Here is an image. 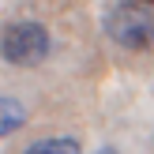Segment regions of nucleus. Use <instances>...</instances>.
I'll return each instance as SVG.
<instances>
[{
	"label": "nucleus",
	"mask_w": 154,
	"mask_h": 154,
	"mask_svg": "<svg viewBox=\"0 0 154 154\" xmlns=\"http://www.w3.org/2000/svg\"><path fill=\"white\" fill-rule=\"evenodd\" d=\"M49 30L34 19H19V23H8L4 34H0V53H4L8 64H19V68H34L49 57Z\"/></svg>",
	"instance_id": "nucleus-1"
},
{
	"label": "nucleus",
	"mask_w": 154,
	"mask_h": 154,
	"mask_svg": "<svg viewBox=\"0 0 154 154\" xmlns=\"http://www.w3.org/2000/svg\"><path fill=\"white\" fill-rule=\"evenodd\" d=\"M105 34L120 45V49H132V53H147L154 49V15L147 8H135V4H120L105 15Z\"/></svg>",
	"instance_id": "nucleus-2"
},
{
	"label": "nucleus",
	"mask_w": 154,
	"mask_h": 154,
	"mask_svg": "<svg viewBox=\"0 0 154 154\" xmlns=\"http://www.w3.org/2000/svg\"><path fill=\"white\" fill-rule=\"evenodd\" d=\"M26 124V109H23V102H15V98H0V139L11 132H19V128Z\"/></svg>",
	"instance_id": "nucleus-3"
},
{
	"label": "nucleus",
	"mask_w": 154,
	"mask_h": 154,
	"mask_svg": "<svg viewBox=\"0 0 154 154\" xmlns=\"http://www.w3.org/2000/svg\"><path fill=\"white\" fill-rule=\"evenodd\" d=\"M26 154H79V139L72 135H53V139H38L30 143Z\"/></svg>",
	"instance_id": "nucleus-4"
},
{
	"label": "nucleus",
	"mask_w": 154,
	"mask_h": 154,
	"mask_svg": "<svg viewBox=\"0 0 154 154\" xmlns=\"http://www.w3.org/2000/svg\"><path fill=\"white\" fill-rule=\"evenodd\" d=\"M124 4H135V8H154V0H124Z\"/></svg>",
	"instance_id": "nucleus-5"
},
{
	"label": "nucleus",
	"mask_w": 154,
	"mask_h": 154,
	"mask_svg": "<svg viewBox=\"0 0 154 154\" xmlns=\"http://www.w3.org/2000/svg\"><path fill=\"white\" fill-rule=\"evenodd\" d=\"M94 154H117V150H113V147H102V150H94Z\"/></svg>",
	"instance_id": "nucleus-6"
}]
</instances>
